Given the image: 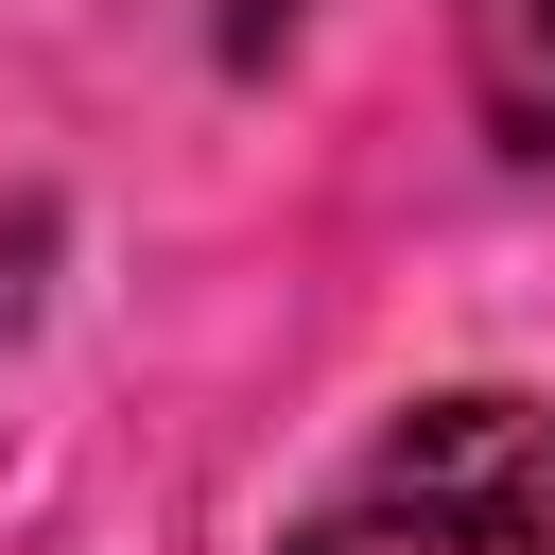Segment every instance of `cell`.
Segmentation results:
<instances>
[{
    "instance_id": "2",
    "label": "cell",
    "mask_w": 555,
    "mask_h": 555,
    "mask_svg": "<svg viewBox=\"0 0 555 555\" xmlns=\"http://www.w3.org/2000/svg\"><path fill=\"white\" fill-rule=\"evenodd\" d=\"M451 35H468V104H486V139L555 173V0H451Z\"/></svg>"
},
{
    "instance_id": "1",
    "label": "cell",
    "mask_w": 555,
    "mask_h": 555,
    "mask_svg": "<svg viewBox=\"0 0 555 555\" xmlns=\"http://www.w3.org/2000/svg\"><path fill=\"white\" fill-rule=\"evenodd\" d=\"M278 555H555V399L451 382L364 434V468L278 538Z\"/></svg>"
}]
</instances>
